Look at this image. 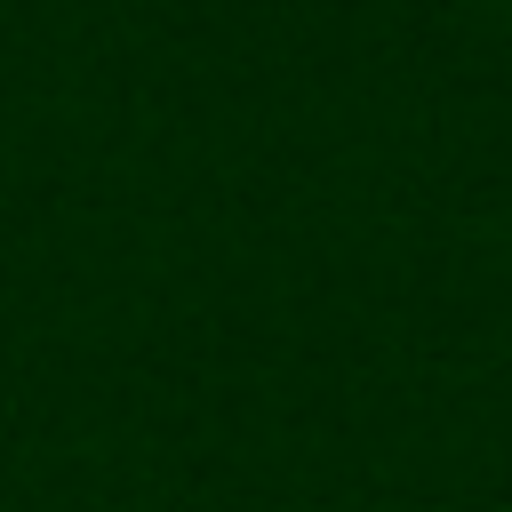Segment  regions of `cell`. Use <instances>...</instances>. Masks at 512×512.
Listing matches in <instances>:
<instances>
[]
</instances>
